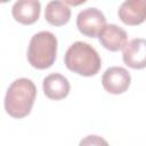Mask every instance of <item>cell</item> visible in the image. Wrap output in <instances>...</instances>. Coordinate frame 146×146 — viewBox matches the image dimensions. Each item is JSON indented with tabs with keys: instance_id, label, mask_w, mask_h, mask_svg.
Segmentation results:
<instances>
[{
	"instance_id": "6da1fadb",
	"label": "cell",
	"mask_w": 146,
	"mask_h": 146,
	"mask_svg": "<svg viewBox=\"0 0 146 146\" xmlns=\"http://www.w3.org/2000/svg\"><path fill=\"white\" fill-rule=\"evenodd\" d=\"M36 97V87L32 80L19 78L14 80L5 97V110L14 119H23L31 113Z\"/></svg>"
},
{
	"instance_id": "7a4b0ae2",
	"label": "cell",
	"mask_w": 146,
	"mask_h": 146,
	"mask_svg": "<svg viewBox=\"0 0 146 146\" xmlns=\"http://www.w3.org/2000/svg\"><path fill=\"white\" fill-rule=\"evenodd\" d=\"M64 63L70 71L82 76H94L102 67L97 50L83 41H76L70 46L64 56Z\"/></svg>"
},
{
	"instance_id": "3957f363",
	"label": "cell",
	"mask_w": 146,
	"mask_h": 146,
	"mask_svg": "<svg viewBox=\"0 0 146 146\" xmlns=\"http://www.w3.org/2000/svg\"><path fill=\"white\" fill-rule=\"evenodd\" d=\"M57 39L49 31L35 33L29 43L27 60L34 68H49L56 60Z\"/></svg>"
},
{
	"instance_id": "277c9868",
	"label": "cell",
	"mask_w": 146,
	"mask_h": 146,
	"mask_svg": "<svg viewBox=\"0 0 146 146\" xmlns=\"http://www.w3.org/2000/svg\"><path fill=\"white\" fill-rule=\"evenodd\" d=\"M106 25L104 14L97 8H86L78 14L76 27L88 38H98Z\"/></svg>"
},
{
	"instance_id": "5b68a950",
	"label": "cell",
	"mask_w": 146,
	"mask_h": 146,
	"mask_svg": "<svg viewBox=\"0 0 146 146\" xmlns=\"http://www.w3.org/2000/svg\"><path fill=\"white\" fill-rule=\"evenodd\" d=\"M130 73L121 66L108 67L102 76V84L104 89L113 95H120L125 92L130 87Z\"/></svg>"
},
{
	"instance_id": "8992f818",
	"label": "cell",
	"mask_w": 146,
	"mask_h": 146,
	"mask_svg": "<svg viewBox=\"0 0 146 146\" xmlns=\"http://www.w3.org/2000/svg\"><path fill=\"white\" fill-rule=\"evenodd\" d=\"M122 59L127 66L133 70L146 67V40L136 38L127 42L122 49Z\"/></svg>"
},
{
	"instance_id": "52a82bcc",
	"label": "cell",
	"mask_w": 146,
	"mask_h": 146,
	"mask_svg": "<svg viewBox=\"0 0 146 146\" xmlns=\"http://www.w3.org/2000/svg\"><path fill=\"white\" fill-rule=\"evenodd\" d=\"M119 18L125 25L135 26L146 21V0H125L119 8Z\"/></svg>"
},
{
	"instance_id": "ba28073f",
	"label": "cell",
	"mask_w": 146,
	"mask_h": 146,
	"mask_svg": "<svg viewBox=\"0 0 146 146\" xmlns=\"http://www.w3.org/2000/svg\"><path fill=\"white\" fill-rule=\"evenodd\" d=\"M41 3L39 0H17L13 8L11 14L16 22L23 25H31L40 17Z\"/></svg>"
},
{
	"instance_id": "9c48e42d",
	"label": "cell",
	"mask_w": 146,
	"mask_h": 146,
	"mask_svg": "<svg viewBox=\"0 0 146 146\" xmlns=\"http://www.w3.org/2000/svg\"><path fill=\"white\" fill-rule=\"evenodd\" d=\"M98 39L100 44L110 51L122 50L128 42L127 32L122 27L115 24L106 25L102 31V33L99 34Z\"/></svg>"
},
{
	"instance_id": "30bf717a",
	"label": "cell",
	"mask_w": 146,
	"mask_h": 146,
	"mask_svg": "<svg viewBox=\"0 0 146 146\" xmlns=\"http://www.w3.org/2000/svg\"><path fill=\"white\" fill-rule=\"evenodd\" d=\"M42 88L44 95L49 99L60 100L67 97V95L70 94L71 86L68 80L64 75L59 73H51L43 79Z\"/></svg>"
},
{
	"instance_id": "8fae6325",
	"label": "cell",
	"mask_w": 146,
	"mask_h": 146,
	"mask_svg": "<svg viewBox=\"0 0 146 146\" xmlns=\"http://www.w3.org/2000/svg\"><path fill=\"white\" fill-rule=\"evenodd\" d=\"M44 18L52 26H63L70 22L71 9L63 0H51L46 6Z\"/></svg>"
},
{
	"instance_id": "7c38bea8",
	"label": "cell",
	"mask_w": 146,
	"mask_h": 146,
	"mask_svg": "<svg viewBox=\"0 0 146 146\" xmlns=\"http://www.w3.org/2000/svg\"><path fill=\"white\" fill-rule=\"evenodd\" d=\"M84 144H107V143L102 138H99L98 136H88L84 140L80 141V145H84Z\"/></svg>"
},
{
	"instance_id": "4fadbf2b",
	"label": "cell",
	"mask_w": 146,
	"mask_h": 146,
	"mask_svg": "<svg viewBox=\"0 0 146 146\" xmlns=\"http://www.w3.org/2000/svg\"><path fill=\"white\" fill-rule=\"evenodd\" d=\"M67 5L70 6H73V7H76V6H80L82 3H84L87 0H64Z\"/></svg>"
},
{
	"instance_id": "5bb4252c",
	"label": "cell",
	"mask_w": 146,
	"mask_h": 146,
	"mask_svg": "<svg viewBox=\"0 0 146 146\" xmlns=\"http://www.w3.org/2000/svg\"><path fill=\"white\" fill-rule=\"evenodd\" d=\"M8 1H10V0H0V2H2V3H5V2H8Z\"/></svg>"
}]
</instances>
